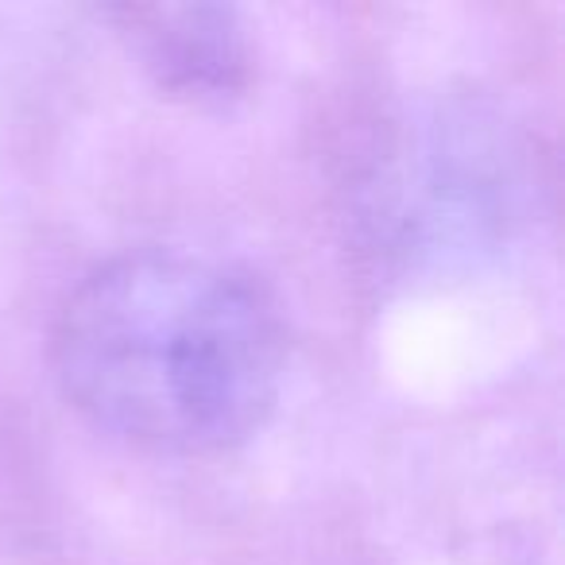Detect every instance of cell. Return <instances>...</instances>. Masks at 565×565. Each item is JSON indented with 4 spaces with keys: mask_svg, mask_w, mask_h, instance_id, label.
<instances>
[{
    "mask_svg": "<svg viewBox=\"0 0 565 565\" xmlns=\"http://www.w3.org/2000/svg\"><path fill=\"white\" fill-rule=\"evenodd\" d=\"M55 369L102 430L159 454H217L271 415L282 326L248 275L186 252H136L71 295Z\"/></svg>",
    "mask_w": 565,
    "mask_h": 565,
    "instance_id": "1",
    "label": "cell"
},
{
    "mask_svg": "<svg viewBox=\"0 0 565 565\" xmlns=\"http://www.w3.org/2000/svg\"><path fill=\"white\" fill-rule=\"evenodd\" d=\"M148 66L167 89L225 97L244 82V40L221 9H151L136 17Z\"/></svg>",
    "mask_w": 565,
    "mask_h": 565,
    "instance_id": "2",
    "label": "cell"
}]
</instances>
